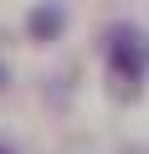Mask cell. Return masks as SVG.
<instances>
[{
	"label": "cell",
	"instance_id": "277c9868",
	"mask_svg": "<svg viewBox=\"0 0 149 154\" xmlns=\"http://www.w3.org/2000/svg\"><path fill=\"white\" fill-rule=\"evenodd\" d=\"M0 154H16V149H11V144H5V139H0Z\"/></svg>",
	"mask_w": 149,
	"mask_h": 154
},
{
	"label": "cell",
	"instance_id": "3957f363",
	"mask_svg": "<svg viewBox=\"0 0 149 154\" xmlns=\"http://www.w3.org/2000/svg\"><path fill=\"white\" fill-rule=\"evenodd\" d=\"M5 82H11V72H5V62H0V93H5Z\"/></svg>",
	"mask_w": 149,
	"mask_h": 154
},
{
	"label": "cell",
	"instance_id": "6da1fadb",
	"mask_svg": "<svg viewBox=\"0 0 149 154\" xmlns=\"http://www.w3.org/2000/svg\"><path fill=\"white\" fill-rule=\"evenodd\" d=\"M103 62H108V93H113V103H134L144 93V82H149V31H139V26H108Z\"/></svg>",
	"mask_w": 149,
	"mask_h": 154
},
{
	"label": "cell",
	"instance_id": "7a4b0ae2",
	"mask_svg": "<svg viewBox=\"0 0 149 154\" xmlns=\"http://www.w3.org/2000/svg\"><path fill=\"white\" fill-rule=\"evenodd\" d=\"M62 31H67V11L57 5V0L31 5V16H26V36H31V41H57Z\"/></svg>",
	"mask_w": 149,
	"mask_h": 154
}]
</instances>
